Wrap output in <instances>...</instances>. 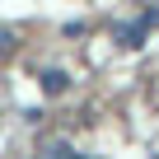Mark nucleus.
<instances>
[{"label": "nucleus", "instance_id": "nucleus-3", "mask_svg": "<svg viewBox=\"0 0 159 159\" xmlns=\"http://www.w3.org/2000/svg\"><path fill=\"white\" fill-rule=\"evenodd\" d=\"M33 159H89V154H80L75 145H47V150L33 154Z\"/></svg>", "mask_w": 159, "mask_h": 159}, {"label": "nucleus", "instance_id": "nucleus-2", "mask_svg": "<svg viewBox=\"0 0 159 159\" xmlns=\"http://www.w3.org/2000/svg\"><path fill=\"white\" fill-rule=\"evenodd\" d=\"M42 89H47L52 98L66 94V89H70V75H66V70H47V75H42Z\"/></svg>", "mask_w": 159, "mask_h": 159}, {"label": "nucleus", "instance_id": "nucleus-4", "mask_svg": "<svg viewBox=\"0 0 159 159\" xmlns=\"http://www.w3.org/2000/svg\"><path fill=\"white\" fill-rule=\"evenodd\" d=\"M14 42H19V38H14V28H0V56H10V52H14Z\"/></svg>", "mask_w": 159, "mask_h": 159}, {"label": "nucleus", "instance_id": "nucleus-1", "mask_svg": "<svg viewBox=\"0 0 159 159\" xmlns=\"http://www.w3.org/2000/svg\"><path fill=\"white\" fill-rule=\"evenodd\" d=\"M154 28H159V10H145L136 24H117V28H112V38H117L126 52H136V47H145V38H150Z\"/></svg>", "mask_w": 159, "mask_h": 159}]
</instances>
